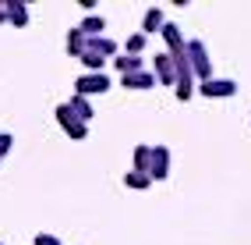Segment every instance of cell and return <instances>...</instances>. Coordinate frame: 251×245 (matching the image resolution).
I'll return each instance as SVG.
<instances>
[{
  "mask_svg": "<svg viewBox=\"0 0 251 245\" xmlns=\"http://www.w3.org/2000/svg\"><path fill=\"white\" fill-rule=\"evenodd\" d=\"M184 54H188V64H191V71L198 75V78H212V68H209V54H205V43H198V39H191L188 43V50H184Z\"/></svg>",
  "mask_w": 251,
  "mask_h": 245,
  "instance_id": "cell-1",
  "label": "cell"
},
{
  "mask_svg": "<svg viewBox=\"0 0 251 245\" xmlns=\"http://www.w3.org/2000/svg\"><path fill=\"white\" fill-rule=\"evenodd\" d=\"M110 89V78H106V71H96V75H81L78 82H75V96H99V92H106Z\"/></svg>",
  "mask_w": 251,
  "mask_h": 245,
  "instance_id": "cell-2",
  "label": "cell"
},
{
  "mask_svg": "<svg viewBox=\"0 0 251 245\" xmlns=\"http://www.w3.org/2000/svg\"><path fill=\"white\" fill-rule=\"evenodd\" d=\"M57 124H60L71 139H85V135H89V124H85V121H78L75 114L68 110V103H60V107H57Z\"/></svg>",
  "mask_w": 251,
  "mask_h": 245,
  "instance_id": "cell-3",
  "label": "cell"
},
{
  "mask_svg": "<svg viewBox=\"0 0 251 245\" xmlns=\"http://www.w3.org/2000/svg\"><path fill=\"white\" fill-rule=\"evenodd\" d=\"M163 39H166V54L170 57H184V50H188V43H184V36H180V29L174 25V22H163Z\"/></svg>",
  "mask_w": 251,
  "mask_h": 245,
  "instance_id": "cell-4",
  "label": "cell"
},
{
  "mask_svg": "<svg viewBox=\"0 0 251 245\" xmlns=\"http://www.w3.org/2000/svg\"><path fill=\"white\" fill-rule=\"evenodd\" d=\"M152 75L163 82V86H177V64H174V57L170 54H159L152 61Z\"/></svg>",
  "mask_w": 251,
  "mask_h": 245,
  "instance_id": "cell-5",
  "label": "cell"
},
{
  "mask_svg": "<svg viewBox=\"0 0 251 245\" xmlns=\"http://www.w3.org/2000/svg\"><path fill=\"white\" fill-rule=\"evenodd\" d=\"M170 174V153L163 150V146H152V163H149V178L159 182V178Z\"/></svg>",
  "mask_w": 251,
  "mask_h": 245,
  "instance_id": "cell-6",
  "label": "cell"
},
{
  "mask_svg": "<svg viewBox=\"0 0 251 245\" xmlns=\"http://www.w3.org/2000/svg\"><path fill=\"white\" fill-rule=\"evenodd\" d=\"M4 14H7V22L18 25V29L28 25V7L22 4V0H4Z\"/></svg>",
  "mask_w": 251,
  "mask_h": 245,
  "instance_id": "cell-7",
  "label": "cell"
},
{
  "mask_svg": "<svg viewBox=\"0 0 251 245\" xmlns=\"http://www.w3.org/2000/svg\"><path fill=\"white\" fill-rule=\"evenodd\" d=\"M121 86H127V89H152V86H156V75L142 68V71H135V75H124Z\"/></svg>",
  "mask_w": 251,
  "mask_h": 245,
  "instance_id": "cell-8",
  "label": "cell"
},
{
  "mask_svg": "<svg viewBox=\"0 0 251 245\" xmlns=\"http://www.w3.org/2000/svg\"><path fill=\"white\" fill-rule=\"evenodd\" d=\"M113 68L121 71V78H124V75H135V71H142V57H131V54H117V57H113Z\"/></svg>",
  "mask_w": 251,
  "mask_h": 245,
  "instance_id": "cell-9",
  "label": "cell"
},
{
  "mask_svg": "<svg viewBox=\"0 0 251 245\" xmlns=\"http://www.w3.org/2000/svg\"><path fill=\"white\" fill-rule=\"evenodd\" d=\"M68 110L75 114L78 121H85V124H89V118L96 114V110H92V103L85 100V96H71V100H68Z\"/></svg>",
  "mask_w": 251,
  "mask_h": 245,
  "instance_id": "cell-10",
  "label": "cell"
},
{
  "mask_svg": "<svg viewBox=\"0 0 251 245\" xmlns=\"http://www.w3.org/2000/svg\"><path fill=\"white\" fill-rule=\"evenodd\" d=\"M103 29H106V22L99 18V14H89V18L78 25V32H81L85 39H96V36H103Z\"/></svg>",
  "mask_w": 251,
  "mask_h": 245,
  "instance_id": "cell-11",
  "label": "cell"
},
{
  "mask_svg": "<svg viewBox=\"0 0 251 245\" xmlns=\"http://www.w3.org/2000/svg\"><path fill=\"white\" fill-rule=\"evenodd\" d=\"M202 89L205 96H233V82H216V78H209V82H202Z\"/></svg>",
  "mask_w": 251,
  "mask_h": 245,
  "instance_id": "cell-12",
  "label": "cell"
},
{
  "mask_svg": "<svg viewBox=\"0 0 251 245\" xmlns=\"http://www.w3.org/2000/svg\"><path fill=\"white\" fill-rule=\"evenodd\" d=\"M159 29H163V11H159V7H149V11H145V22H142V36L159 32Z\"/></svg>",
  "mask_w": 251,
  "mask_h": 245,
  "instance_id": "cell-13",
  "label": "cell"
},
{
  "mask_svg": "<svg viewBox=\"0 0 251 245\" xmlns=\"http://www.w3.org/2000/svg\"><path fill=\"white\" fill-rule=\"evenodd\" d=\"M85 36H81V32H78V25L68 32V57H81V50H85Z\"/></svg>",
  "mask_w": 251,
  "mask_h": 245,
  "instance_id": "cell-14",
  "label": "cell"
},
{
  "mask_svg": "<svg viewBox=\"0 0 251 245\" xmlns=\"http://www.w3.org/2000/svg\"><path fill=\"white\" fill-rule=\"evenodd\" d=\"M149 163H152V146H138L135 150V171L149 174Z\"/></svg>",
  "mask_w": 251,
  "mask_h": 245,
  "instance_id": "cell-15",
  "label": "cell"
},
{
  "mask_svg": "<svg viewBox=\"0 0 251 245\" xmlns=\"http://www.w3.org/2000/svg\"><path fill=\"white\" fill-rule=\"evenodd\" d=\"M124 185H127V188H149V185H152V178L142 174V171H127V174H124Z\"/></svg>",
  "mask_w": 251,
  "mask_h": 245,
  "instance_id": "cell-16",
  "label": "cell"
},
{
  "mask_svg": "<svg viewBox=\"0 0 251 245\" xmlns=\"http://www.w3.org/2000/svg\"><path fill=\"white\" fill-rule=\"evenodd\" d=\"M124 46H127V54H131V57H138V54L145 50V36H142V32H135V36H127Z\"/></svg>",
  "mask_w": 251,
  "mask_h": 245,
  "instance_id": "cell-17",
  "label": "cell"
},
{
  "mask_svg": "<svg viewBox=\"0 0 251 245\" xmlns=\"http://www.w3.org/2000/svg\"><path fill=\"white\" fill-rule=\"evenodd\" d=\"M11 146H14V139H11L7 132H0V163H4V156L11 153Z\"/></svg>",
  "mask_w": 251,
  "mask_h": 245,
  "instance_id": "cell-18",
  "label": "cell"
},
{
  "mask_svg": "<svg viewBox=\"0 0 251 245\" xmlns=\"http://www.w3.org/2000/svg\"><path fill=\"white\" fill-rule=\"evenodd\" d=\"M36 245H60V238H57V235H46V231H43V235H36Z\"/></svg>",
  "mask_w": 251,
  "mask_h": 245,
  "instance_id": "cell-19",
  "label": "cell"
},
{
  "mask_svg": "<svg viewBox=\"0 0 251 245\" xmlns=\"http://www.w3.org/2000/svg\"><path fill=\"white\" fill-rule=\"evenodd\" d=\"M0 22H7V14H4V0H0Z\"/></svg>",
  "mask_w": 251,
  "mask_h": 245,
  "instance_id": "cell-20",
  "label": "cell"
},
{
  "mask_svg": "<svg viewBox=\"0 0 251 245\" xmlns=\"http://www.w3.org/2000/svg\"><path fill=\"white\" fill-rule=\"evenodd\" d=\"M0 245H4V242H0Z\"/></svg>",
  "mask_w": 251,
  "mask_h": 245,
  "instance_id": "cell-21",
  "label": "cell"
}]
</instances>
